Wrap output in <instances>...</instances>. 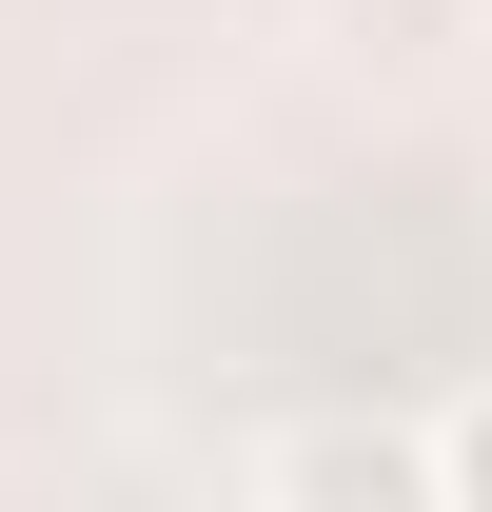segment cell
Masks as SVG:
<instances>
[{"instance_id":"cell-1","label":"cell","mask_w":492,"mask_h":512,"mask_svg":"<svg viewBox=\"0 0 492 512\" xmlns=\"http://www.w3.org/2000/svg\"><path fill=\"white\" fill-rule=\"evenodd\" d=\"M256 493L276 512H433V434H394V414H296V434L256 453Z\"/></svg>"},{"instance_id":"cell-2","label":"cell","mask_w":492,"mask_h":512,"mask_svg":"<svg viewBox=\"0 0 492 512\" xmlns=\"http://www.w3.org/2000/svg\"><path fill=\"white\" fill-rule=\"evenodd\" d=\"M433 512H492V375L433 414Z\"/></svg>"}]
</instances>
